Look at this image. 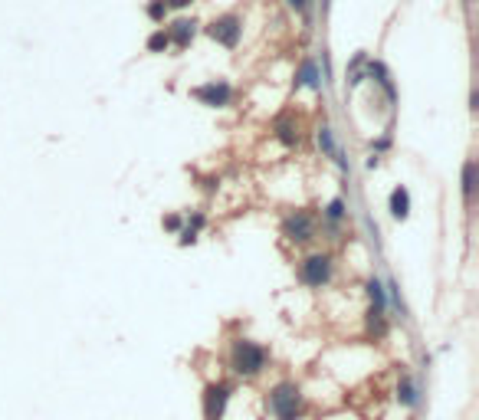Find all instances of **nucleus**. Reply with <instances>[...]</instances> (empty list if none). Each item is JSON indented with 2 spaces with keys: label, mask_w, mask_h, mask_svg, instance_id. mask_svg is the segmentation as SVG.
<instances>
[{
  "label": "nucleus",
  "mask_w": 479,
  "mask_h": 420,
  "mask_svg": "<svg viewBox=\"0 0 479 420\" xmlns=\"http://www.w3.org/2000/svg\"><path fill=\"white\" fill-rule=\"evenodd\" d=\"M148 20H154L158 27H164V20H168V7H164L161 0H151V4H148Z\"/></svg>",
  "instance_id": "a211bd4d"
},
{
  "label": "nucleus",
  "mask_w": 479,
  "mask_h": 420,
  "mask_svg": "<svg viewBox=\"0 0 479 420\" xmlns=\"http://www.w3.org/2000/svg\"><path fill=\"white\" fill-rule=\"evenodd\" d=\"M161 4H164L168 10H184V7H191L194 0H161Z\"/></svg>",
  "instance_id": "b1692460"
},
{
  "label": "nucleus",
  "mask_w": 479,
  "mask_h": 420,
  "mask_svg": "<svg viewBox=\"0 0 479 420\" xmlns=\"http://www.w3.org/2000/svg\"><path fill=\"white\" fill-rule=\"evenodd\" d=\"M161 227L168 230V233H181V230H184V217H181V214H164Z\"/></svg>",
  "instance_id": "6ab92c4d"
},
{
  "label": "nucleus",
  "mask_w": 479,
  "mask_h": 420,
  "mask_svg": "<svg viewBox=\"0 0 479 420\" xmlns=\"http://www.w3.org/2000/svg\"><path fill=\"white\" fill-rule=\"evenodd\" d=\"M371 148H374V154L387 152V148H391V135H381V138H378V142H371Z\"/></svg>",
  "instance_id": "5701e85b"
},
{
  "label": "nucleus",
  "mask_w": 479,
  "mask_h": 420,
  "mask_svg": "<svg viewBox=\"0 0 479 420\" xmlns=\"http://www.w3.org/2000/svg\"><path fill=\"white\" fill-rule=\"evenodd\" d=\"M460 187H463V201L473 204V194H476V161H466L463 164V178H460Z\"/></svg>",
  "instance_id": "ddd939ff"
},
{
  "label": "nucleus",
  "mask_w": 479,
  "mask_h": 420,
  "mask_svg": "<svg viewBox=\"0 0 479 420\" xmlns=\"http://www.w3.org/2000/svg\"><path fill=\"white\" fill-rule=\"evenodd\" d=\"M296 89H322V73H318V63L316 59H302V66L296 69V79H292Z\"/></svg>",
  "instance_id": "1a4fd4ad"
},
{
  "label": "nucleus",
  "mask_w": 479,
  "mask_h": 420,
  "mask_svg": "<svg viewBox=\"0 0 479 420\" xmlns=\"http://www.w3.org/2000/svg\"><path fill=\"white\" fill-rule=\"evenodd\" d=\"M269 352L253 338H233L230 345V371L237 378H256L266 371Z\"/></svg>",
  "instance_id": "f257e3e1"
},
{
  "label": "nucleus",
  "mask_w": 479,
  "mask_h": 420,
  "mask_svg": "<svg viewBox=\"0 0 479 420\" xmlns=\"http://www.w3.org/2000/svg\"><path fill=\"white\" fill-rule=\"evenodd\" d=\"M387 210H391V217L401 223V220L411 217V191L404 187V184H397L391 191V197H387Z\"/></svg>",
  "instance_id": "9d476101"
},
{
  "label": "nucleus",
  "mask_w": 479,
  "mask_h": 420,
  "mask_svg": "<svg viewBox=\"0 0 479 420\" xmlns=\"http://www.w3.org/2000/svg\"><path fill=\"white\" fill-rule=\"evenodd\" d=\"M207 37L213 43H220L223 49H237L240 39H243V17L240 13H217L207 23Z\"/></svg>",
  "instance_id": "20e7f679"
},
{
  "label": "nucleus",
  "mask_w": 479,
  "mask_h": 420,
  "mask_svg": "<svg viewBox=\"0 0 479 420\" xmlns=\"http://www.w3.org/2000/svg\"><path fill=\"white\" fill-rule=\"evenodd\" d=\"M282 237L289 240V243H296V247H302V243H312L316 240V217L309 214V210H289L286 217H282Z\"/></svg>",
  "instance_id": "39448f33"
},
{
  "label": "nucleus",
  "mask_w": 479,
  "mask_h": 420,
  "mask_svg": "<svg viewBox=\"0 0 479 420\" xmlns=\"http://www.w3.org/2000/svg\"><path fill=\"white\" fill-rule=\"evenodd\" d=\"M204 223H207V217H204V210H194L191 217L184 220V227H191V230H197V233H201V230H204Z\"/></svg>",
  "instance_id": "aec40b11"
},
{
  "label": "nucleus",
  "mask_w": 479,
  "mask_h": 420,
  "mask_svg": "<svg viewBox=\"0 0 479 420\" xmlns=\"http://www.w3.org/2000/svg\"><path fill=\"white\" fill-rule=\"evenodd\" d=\"M230 384L223 381H211L204 388V420H223L227 414V404H230Z\"/></svg>",
  "instance_id": "0eeeda50"
},
{
  "label": "nucleus",
  "mask_w": 479,
  "mask_h": 420,
  "mask_svg": "<svg viewBox=\"0 0 479 420\" xmlns=\"http://www.w3.org/2000/svg\"><path fill=\"white\" fill-rule=\"evenodd\" d=\"M397 401L404 404V407H417V384L404 374L401 384H397Z\"/></svg>",
  "instance_id": "dca6fc26"
},
{
  "label": "nucleus",
  "mask_w": 479,
  "mask_h": 420,
  "mask_svg": "<svg viewBox=\"0 0 479 420\" xmlns=\"http://www.w3.org/2000/svg\"><path fill=\"white\" fill-rule=\"evenodd\" d=\"M299 279H302V286H309V289H325L328 283L335 279V257L325 253V249L309 253V257L299 263Z\"/></svg>",
  "instance_id": "7ed1b4c3"
},
{
  "label": "nucleus",
  "mask_w": 479,
  "mask_h": 420,
  "mask_svg": "<svg viewBox=\"0 0 479 420\" xmlns=\"http://www.w3.org/2000/svg\"><path fill=\"white\" fill-rule=\"evenodd\" d=\"M463 4H466V7H470V0H463Z\"/></svg>",
  "instance_id": "393cba45"
},
{
  "label": "nucleus",
  "mask_w": 479,
  "mask_h": 420,
  "mask_svg": "<svg viewBox=\"0 0 479 420\" xmlns=\"http://www.w3.org/2000/svg\"><path fill=\"white\" fill-rule=\"evenodd\" d=\"M191 96L201 105H207V109H227V105L233 102V86L227 79H211V82H204V86L194 89Z\"/></svg>",
  "instance_id": "423d86ee"
},
{
  "label": "nucleus",
  "mask_w": 479,
  "mask_h": 420,
  "mask_svg": "<svg viewBox=\"0 0 479 420\" xmlns=\"http://www.w3.org/2000/svg\"><path fill=\"white\" fill-rule=\"evenodd\" d=\"M322 217H325L328 223H342V220L348 217V204H345V197H335V201H328L325 210H322Z\"/></svg>",
  "instance_id": "2eb2a0df"
},
{
  "label": "nucleus",
  "mask_w": 479,
  "mask_h": 420,
  "mask_svg": "<svg viewBox=\"0 0 479 420\" xmlns=\"http://www.w3.org/2000/svg\"><path fill=\"white\" fill-rule=\"evenodd\" d=\"M273 132H276V138L282 144H286V148H296L299 144V125H296V118H292V115H279L276 122H273Z\"/></svg>",
  "instance_id": "9b49d317"
},
{
  "label": "nucleus",
  "mask_w": 479,
  "mask_h": 420,
  "mask_svg": "<svg viewBox=\"0 0 479 420\" xmlns=\"http://www.w3.org/2000/svg\"><path fill=\"white\" fill-rule=\"evenodd\" d=\"M197 27H201V23H197L194 17H178V20H171L164 30H168L174 49H187L194 43V37H197Z\"/></svg>",
  "instance_id": "6e6552de"
},
{
  "label": "nucleus",
  "mask_w": 479,
  "mask_h": 420,
  "mask_svg": "<svg viewBox=\"0 0 479 420\" xmlns=\"http://www.w3.org/2000/svg\"><path fill=\"white\" fill-rule=\"evenodd\" d=\"M266 401L276 420H302V414H306V397H302V388L296 381L273 384L266 391Z\"/></svg>",
  "instance_id": "f03ea898"
},
{
  "label": "nucleus",
  "mask_w": 479,
  "mask_h": 420,
  "mask_svg": "<svg viewBox=\"0 0 479 420\" xmlns=\"http://www.w3.org/2000/svg\"><path fill=\"white\" fill-rule=\"evenodd\" d=\"M144 47H148V53H154V56H161V53H168L171 49V37H168V30L158 27L151 33V37L144 39Z\"/></svg>",
  "instance_id": "4468645a"
},
{
  "label": "nucleus",
  "mask_w": 479,
  "mask_h": 420,
  "mask_svg": "<svg viewBox=\"0 0 479 420\" xmlns=\"http://www.w3.org/2000/svg\"><path fill=\"white\" fill-rule=\"evenodd\" d=\"M318 148H322V154H325V158H332V154L338 152L335 148V135H332V125H318Z\"/></svg>",
  "instance_id": "f3484780"
},
{
  "label": "nucleus",
  "mask_w": 479,
  "mask_h": 420,
  "mask_svg": "<svg viewBox=\"0 0 479 420\" xmlns=\"http://www.w3.org/2000/svg\"><path fill=\"white\" fill-rule=\"evenodd\" d=\"M364 292H368V302H371L374 309H387V289H384V283L378 276H368Z\"/></svg>",
  "instance_id": "f8f14e48"
},
{
  "label": "nucleus",
  "mask_w": 479,
  "mask_h": 420,
  "mask_svg": "<svg viewBox=\"0 0 479 420\" xmlns=\"http://www.w3.org/2000/svg\"><path fill=\"white\" fill-rule=\"evenodd\" d=\"M289 10H296V13H309L312 10V0H286Z\"/></svg>",
  "instance_id": "4be33fe9"
},
{
  "label": "nucleus",
  "mask_w": 479,
  "mask_h": 420,
  "mask_svg": "<svg viewBox=\"0 0 479 420\" xmlns=\"http://www.w3.org/2000/svg\"><path fill=\"white\" fill-rule=\"evenodd\" d=\"M178 243H181V247H194V243H197V230L184 227L181 233H178Z\"/></svg>",
  "instance_id": "412c9836"
}]
</instances>
